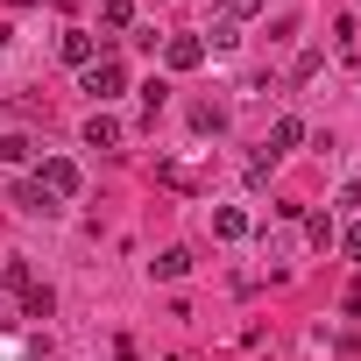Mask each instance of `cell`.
<instances>
[{
	"label": "cell",
	"instance_id": "cell-1",
	"mask_svg": "<svg viewBox=\"0 0 361 361\" xmlns=\"http://www.w3.org/2000/svg\"><path fill=\"white\" fill-rule=\"evenodd\" d=\"M85 92H92L99 106L121 99V92H128V64H121V57H92V64H85Z\"/></svg>",
	"mask_w": 361,
	"mask_h": 361
},
{
	"label": "cell",
	"instance_id": "cell-2",
	"mask_svg": "<svg viewBox=\"0 0 361 361\" xmlns=\"http://www.w3.org/2000/svg\"><path fill=\"white\" fill-rule=\"evenodd\" d=\"M36 185H43L50 199H71V192H78V163H71V156H43V177H36Z\"/></svg>",
	"mask_w": 361,
	"mask_h": 361
},
{
	"label": "cell",
	"instance_id": "cell-3",
	"mask_svg": "<svg viewBox=\"0 0 361 361\" xmlns=\"http://www.w3.org/2000/svg\"><path fill=\"white\" fill-rule=\"evenodd\" d=\"M57 57H64V64H78V71H85V64H92V57H99V36H92V29H64V36H57Z\"/></svg>",
	"mask_w": 361,
	"mask_h": 361
},
{
	"label": "cell",
	"instance_id": "cell-4",
	"mask_svg": "<svg viewBox=\"0 0 361 361\" xmlns=\"http://www.w3.org/2000/svg\"><path fill=\"white\" fill-rule=\"evenodd\" d=\"M290 149H305V121H298V114H283V121L269 128V142H262V156L276 163V156H290Z\"/></svg>",
	"mask_w": 361,
	"mask_h": 361
},
{
	"label": "cell",
	"instance_id": "cell-5",
	"mask_svg": "<svg viewBox=\"0 0 361 361\" xmlns=\"http://www.w3.org/2000/svg\"><path fill=\"white\" fill-rule=\"evenodd\" d=\"M163 64H170V71H199V64H206V43H199V36H170V43H163Z\"/></svg>",
	"mask_w": 361,
	"mask_h": 361
},
{
	"label": "cell",
	"instance_id": "cell-6",
	"mask_svg": "<svg viewBox=\"0 0 361 361\" xmlns=\"http://www.w3.org/2000/svg\"><path fill=\"white\" fill-rule=\"evenodd\" d=\"M149 269H156V283H177V276L192 269V248H163V255H156Z\"/></svg>",
	"mask_w": 361,
	"mask_h": 361
},
{
	"label": "cell",
	"instance_id": "cell-7",
	"mask_svg": "<svg viewBox=\"0 0 361 361\" xmlns=\"http://www.w3.org/2000/svg\"><path fill=\"white\" fill-rule=\"evenodd\" d=\"M85 142H92V149H114V142H121V121H114V114L99 106V114L85 121Z\"/></svg>",
	"mask_w": 361,
	"mask_h": 361
},
{
	"label": "cell",
	"instance_id": "cell-8",
	"mask_svg": "<svg viewBox=\"0 0 361 361\" xmlns=\"http://www.w3.org/2000/svg\"><path fill=\"white\" fill-rule=\"evenodd\" d=\"M213 234H220V241H248V213H241V206H220V213H213Z\"/></svg>",
	"mask_w": 361,
	"mask_h": 361
},
{
	"label": "cell",
	"instance_id": "cell-9",
	"mask_svg": "<svg viewBox=\"0 0 361 361\" xmlns=\"http://www.w3.org/2000/svg\"><path fill=\"white\" fill-rule=\"evenodd\" d=\"M50 305H57L50 283H29V290H22V319H50Z\"/></svg>",
	"mask_w": 361,
	"mask_h": 361
},
{
	"label": "cell",
	"instance_id": "cell-10",
	"mask_svg": "<svg viewBox=\"0 0 361 361\" xmlns=\"http://www.w3.org/2000/svg\"><path fill=\"white\" fill-rule=\"evenodd\" d=\"M29 156H36L29 135H0V163H29Z\"/></svg>",
	"mask_w": 361,
	"mask_h": 361
},
{
	"label": "cell",
	"instance_id": "cell-11",
	"mask_svg": "<svg viewBox=\"0 0 361 361\" xmlns=\"http://www.w3.org/2000/svg\"><path fill=\"white\" fill-rule=\"evenodd\" d=\"M163 99H170V85H163V78H149V85H142V121H156V114H163Z\"/></svg>",
	"mask_w": 361,
	"mask_h": 361
},
{
	"label": "cell",
	"instance_id": "cell-12",
	"mask_svg": "<svg viewBox=\"0 0 361 361\" xmlns=\"http://www.w3.org/2000/svg\"><path fill=\"white\" fill-rule=\"evenodd\" d=\"M192 128H199V135H220V128H227V114L206 99V106H192Z\"/></svg>",
	"mask_w": 361,
	"mask_h": 361
},
{
	"label": "cell",
	"instance_id": "cell-13",
	"mask_svg": "<svg viewBox=\"0 0 361 361\" xmlns=\"http://www.w3.org/2000/svg\"><path fill=\"white\" fill-rule=\"evenodd\" d=\"M156 177H163V185H170V192H192V185H199V177H192L185 163H156Z\"/></svg>",
	"mask_w": 361,
	"mask_h": 361
},
{
	"label": "cell",
	"instance_id": "cell-14",
	"mask_svg": "<svg viewBox=\"0 0 361 361\" xmlns=\"http://www.w3.org/2000/svg\"><path fill=\"white\" fill-rule=\"evenodd\" d=\"M99 22H106V29H135V8H128V0H106Z\"/></svg>",
	"mask_w": 361,
	"mask_h": 361
},
{
	"label": "cell",
	"instance_id": "cell-15",
	"mask_svg": "<svg viewBox=\"0 0 361 361\" xmlns=\"http://www.w3.org/2000/svg\"><path fill=\"white\" fill-rule=\"evenodd\" d=\"M15 199H22V213H50V206H57V199H50V192H43V185H22V192H15Z\"/></svg>",
	"mask_w": 361,
	"mask_h": 361
},
{
	"label": "cell",
	"instance_id": "cell-16",
	"mask_svg": "<svg viewBox=\"0 0 361 361\" xmlns=\"http://www.w3.org/2000/svg\"><path fill=\"white\" fill-rule=\"evenodd\" d=\"M305 234H312L319 248H333V213H305Z\"/></svg>",
	"mask_w": 361,
	"mask_h": 361
},
{
	"label": "cell",
	"instance_id": "cell-17",
	"mask_svg": "<svg viewBox=\"0 0 361 361\" xmlns=\"http://www.w3.org/2000/svg\"><path fill=\"white\" fill-rule=\"evenodd\" d=\"M0 283H8V290H29L36 276H29V262H8V269H0Z\"/></svg>",
	"mask_w": 361,
	"mask_h": 361
},
{
	"label": "cell",
	"instance_id": "cell-18",
	"mask_svg": "<svg viewBox=\"0 0 361 361\" xmlns=\"http://www.w3.org/2000/svg\"><path fill=\"white\" fill-rule=\"evenodd\" d=\"M227 8V22H248V15H262V0H220Z\"/></svg>",
	"mask_w": 361,
	"mask_h": 361
},
{
	"label": "cell",
	"instance_id": "cell-19",
	"mask_svg": "<svg viewBox=\"0 0 361 361\" xmlns=\"http://www.w3.org/2000/svg\"><path fill=\"white\" fill-rule=\"evenodd\" d=\"M333 241H340V248H347V255H354V262H361V220H354V227H347V234H333Z\"/></svg>",
	"mask_w": 361,
	"mask_h": 361
},
{
	"label": "cell",
	"instance_id": "cell-20",
	"mask_svg": "<svg viewBox=\"0 0 361 361\" xmlns=\"http://www.w3.org/2000/svg\"><path fill=\"white\" fill-rule=\"evenodd\" d=\"M340 312H347V319H361V276L347 283V298H340Z\"/></svg>",
	"mask_w": 361,
	"mask_h": 361
},
{
	"label": "cell",
	"instance_id": "cell-21",
	"mask_svg": "<svg viewBox=\"0 0 361 361\" xmlns=\"http://www.w3.org/2000/svg\"><path fill=\"white\" fill-rule=\"evenodd\" d=\"M114 354H121V361H142V354H135V340H114Z\"/></svg>",
	"mask_w": 361,
	"mask_h": 361
}]
</instances>
